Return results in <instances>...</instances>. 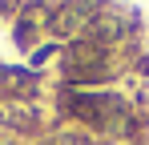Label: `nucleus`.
<instances>
[{
    "mask_svg": "<svg viewBox=\"0 0 149 145\" xmlns=\"http://www.w3.org/2000/svg\"><path fill=\"white\" fill-rule=\"evenodd\" d=\"M129 69L137 72V77H145V81H149V52H145V48H141V52L129 61Z\"/></svg>",
    "mask_w": 149,
    "mask_h": 145,
    "instance_id": "f257e3e1",
    "label": "nucleus"
},
{
    "mask_svg": "<svg viewBox=\"0 0 149 145\" xmlns=\"http://www.w3.org/2000/svg\"><path fill=\"white\" fill-rule=\"evenodd\" d=\"M0 145H16V141H8V137H0Z\"/></svg>",
    "mask_w": 149,
    "mask_h": 145,
    "instance_id": "f03ea898",
    "label": "nucleus"
}]
</instances>
